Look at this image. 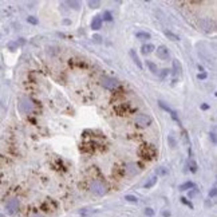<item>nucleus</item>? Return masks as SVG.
<instances>
[{"instance_id":"obj_30","label":"nucleus","mask_w":217,"mask_h":217,"mask_svg":"<svg viewBox=\"0 0 217 217\" xmlns=\"http://www.w3.org/2000/svg\"><path fill=\"white\" fill-rule=\"evenodd\" d=\"M197 78H198V79H205V78H206V74H205V73L198 74V75H197Z\"/></svg>"},{"instance_id":"obj_22","label":"nucleus","mask_w":217,"mask_h":217,"mask_svg":"<svg viewBox=\"0 0 217 217\" xmlns=\"http://www.w3.org/2000/svg\"><path fill=\"white\" fill-rule=\"evenodd\" d=\"M145 214H146V216H153V214H154V210L151 209V208H146V209H145Z\"/></svg>"},{"instance_id":"obj_34","label":"nucleus","mask_w":217,"mask_h":217,"mask_svg":"<svg viewBox=\"0 0 217 217\" xmlns=\"http://www.w3.org/2000/svg\"><path fill=\"white\" fill-rule=\"evenodd\" d=\"M93 39H94V40H95V42H99V39H101V36L95 35V36H93Z\"/></svg>"},{"instance_id":"obj_20","label":"nucleus","mask_w":217,"mask_h":217,"mask_svg":"<svg viewBox=\"0 0 217 217\" xmlns=\"http://www.w3.org/2000/svg\"><path fill=\"white\" fill-rule=\"evenodd\" d=\"M125 200H127L129 202H138V198H137L136 196H130V194H129V196H126V197H125Z\"/></svg>"},{"instance_id":"obj_29","label":"nucleus","mask_w":217,"mask_h":217,"mask_svg":"<svg viewBox=\"0 0 217 217\" xmlns=\"http://www.w3.org/2000/svg\"><path fill=\"white\" fill-rule=\"evenodd\" d=\"M184 141H185V144H186V145H190L189 140H188V134H186V132H184Z\"/></svg>"},{"instance_id":"obj_37","label":"nucleus","mask_w":217,"mask_h":217,"mask_svg":"<svg viewBox=\"0 0 217 217\" xmlns=\"http://www.w3.org/2000/svg\"><path fill=\"white\" fill-rule=\"evenodd\" d=\"M0 217H4V216H3V214H0Z\"/></svg>"},{"instance_id":"obj_13","label":"nucleus","mask_w":217,"mask_h":217,"mask_svg":"<svg viewBox=\"0 0 217 217\" xmlns=\"http://www.w3.org/2000/svg\"><path fill=\"white\" fill-rule=\"evenodd\" d=\"M157 180H158V177H157V176H154V177H150V178H149V181L145 184V189H150V188H153V186L157 184Z\"/></svg>"},{"instance_id":"obj_36","label":"nucleus","mask_w":217,"mask_h":217,"mask_svg":"<svg viewBox=\"0 0 217 217\" xmlns=\"http://www.w3.org/2000/svg\"><path fill=\"white\" fill-rule=\"evenodd\" d=\"M34 217H43V216H39V214H38V216H34Z\"/></svg>"},{"instance_id":"obj_15","label":"nucleus","mask_w":217,"mask_h":217,"mask_svg":"<svg viewBox=\"0 0 217 217\" xmlns=\"http://www.w3.org/2000/svg\"><path fill=\"white\" fill-rule=\"evenodd\" d=\"M165 35L170 39V40H173V42H177V40H180V36L176 35L174 32H172V31H165Z\"/></svg>"},{"instance_id":"obj_12","label":"nucleus","mask_w":217,"mask_h":217,"mask_svg":"<svg viewBox=\"0 0 217 217\" xmlns=\"http://www.w3.org/2000/svg\"><path fill=\"white\" fill-rule=\"evenodd\" d=\"M180 71H181V66H180L178 60L174 59V60H173V75H174V77H178Z\"/></svg>"},{"instance_id":"obj_33","label":"nucleus","mask_w":217,"mask_h":217,"mask_svg":"<svg viewBox=\"0 0 217 217\" xmlns=\"http://www.w3.org/2000/svg\"><path fill=\"white\" fill-rule=\"evenodd\" d=\"M196 194H197V190L194 189V190H192V192L189 193V197H193V196H196Z\"/></svg>"},{"instance_id":"obj_8","label":"nucleus","mask_w":217,"mask_h":217,"mask_svg":"<svg viewBox=\"0 0 217 217\" xmlns=\"http://www.w3.org/2000/svg\"><path fill=\"white\" fill-rule=\"evenodd\" d=\"M159 106H161V108H163L165 111H167V113H169V114H170V115H172V118H173V119H174V121H177V122H180V121H178V117H177V113H176L174 110H172V108L169 107V106H166V105H165V103H163L162 101H159Z\"/></svg>"},{"instance_id":"obj_7","label":"nucleus","mask_w":217,"mask_h":217,"mask_svg":"<svg viewBox=\"0 0 217 217\" xmlns=\"http://www.w3.org/2000/svg\"><path fill=\"white\" fill-rule=\"evenodd\" d=\"M157 56H158L159 59L165 60V59L169 58V50H167L165 46H159L158 48H157Z\"/></svg>"},{"instance_id":"obj_24","label":"nucleus","mask_w":217,"mask_h":217,"mask_svg":"<svg viewBox=\"0 0 217 217\" xmlns=\"http://www.w3.org/2000/svg\"><path fill=\"white\" fill-rule=\"evenodd\" d=\"M169 74H170V70H167V68H165V70H162V73H161V78H166L167 75H169Z\"/></svg>"},{"instance_id":"obj_11","label":"nucleus","mask_w":217,"mask_h":217,"mask_svg":"<svg viewBox=\"0 0 217 217\" xmlns=\"http://www.w3.org/2000/svg\"><path fill=\"white\" fill-rule=\"evenodd\" d=\"M155 50V47L153 46V44H150V43H147V44H144V46L141 47V51H142V54H150V52H153V51Z\"/></svg>"},{"instance_id":"obj_3","label":"nucleus","mask_w":217,"mask_h":217,"mask_svg":"<svg viewBox=\"0 0 217 217\" xmlns=\"http://www.w3.org/2000/svg\"><path fill=\"white\" fill-rule=\"evenodd\" d=\"M5 209L9 214H15L18 210H19V200H16V198H12L9 201L5 204Z\"/></svg>"},{"instance_id":"obj_5","label":"nucleus","mask_w":217,"mask_h":217,"mask_svg":"<svg viewBox=\"0 0 217 217\" xmlns=\"http://www.w3.org/2000/svg\"><path fill=\"white\" fill-rule=\"evenodd\" d=\"M102 86H103L105 89L114 90L117 86H118V82H117L114 78H103V79H102Z\"/></svg>"},{"instance_id":"obj_23","label":"nucleus","mask_w":217,"mask_h":217,"mask_svg":"<svg viewBox=\"0 0 217 217\" xmlns=\"http://www.w3.org/2000/svg\"><path fill=\"white\" fill-rule=\"evenodd\" d=\"M68 5L73 7V8H75V9L79 8V3H78V1H68Z\"/></svg>"},{"instance_id":"obj_18","label":"nucleus","mask_w":217,"mask_h":217,"mask_svg":"<svg viewBox=\"0 0 217 217\" xmlns=\"http://www.w3.org/2000/svg\"><path fill=\"white\" fill-rule=\"evenodd\" d=\"M189 166H190V172H192V173H196V172H197V163L194 162V161H192V159H190V161H189Z\"/></svg>"},{"instance_id":"obj_21","label":"nucleus","mask_w":217,"mask_h":217,"mask_svg":"<svg viewBox=\"0 0 217 217\" xmlns=\"http://www.w3.org/2000/svg\"><path fill=\"white\" fill-rule=\"evenodd\" d=\"M155 173H157V176H158V174H166L167 172H166V169H165L163 166H161V167H158V169L155 170Z\"/></svg>"},{"instance_id":"obj_14","label":"nucleus","mask_w":217,"mask_h":217,"mask_svg":"<svg viewBox=\"0 0 217 217\" xmlns=\"http://www.w3.org/2000/svg\"><path fill=\"white\" fill-rule=\"evenodd\" d=\"M193 188H194V184L192 181H188L185 184L180 185V190H189V189H193Z\"/></svg>"},{"instance_id":"obj_4","label":"nucleus","mask_w":217,"mask_h":217,"mask_svg":"<svg viewBox=\"0 0 217 217\" xmlns=\"http://www.w3.org/2000/svg\"><path fill=\"white\" fill-rule=\"evenodd\" d=\"M91 190L98 196H103L106 193V186L102 184L101 181H94L91 184Z\"/></svg>"},{"instance_id":"obj_28","label":"nucleus","mask_w":217,"mask_h":217,"mask_svg":"<svg viewBox=\"0 0 217 217\" xmlns=\"http://www.w3.org/2000/svg\"><path fill=\"white\" fill-rule=\"evenodd\" d=\"M214 196H216V186H213L212 190L209 192V197H214Z\"/></svg>"},{"instance_id":"obj_19","label":"nucleus","mask_w":217,"mask_h":217,"mask_svg":"<svg viewBox=\"0 0 217 217\" xmlns=\"http://www.w3.org/2000/svg\"><path fill=\"white\" fill-rule=\"evenodd\" d=\"M89 5H90V8H98L99 5H101V3H99V1H97V0H90Z\"/></svg>"},{"instance_id":"obj_1","label":"nucleus","mask_w":217,"mask_h":217,"mask_svg":"<svg viewBox=\"0 0 217 217\" xmlns=\"http://www.w3.org/2000/svg\"><path fill=\"white\" fill-rule=\"evenodd\" d=\"M140 155L144 159H153L157 155V150L153 145H144L140 149Z\"/></svg>"},{"instance_id":"obj_9","label":"nucleus","mask_w":217,"mask_h":217,"mask_svg":"<svg viewBox=\"0 0 217 217\" xmlns=\"http://www.w3.org/2000/svg\"><path fill=\"white\" fill-rule=\"evenodd\" d=\"M101 27H102V18L101 16H94L93 20H91V28L97 31Z\"/></svg>"},{"instance_id":"obj_10","label":"nucleus","mask_w":217,"mask_h":217,"mask_svg":"<svg viewBox=\"0 0 217 217\" xmlns=\"http://www.w3.org/2000/svg\"><path fill=\"white\" fill-rule=\"evenodd\" d=\"M129 54H130V56H132V59L134 60V63L137 64V67L140 68V70H142V63H141L140 58H138V55H137V52L134 50H130L129 51Z\"/></svg>"},{"instance_id":"obj_6","label":"nucleus","mask_w":217,"mask_h":217,"mask_svg":"<svg viewBox=\"0 0 217 217\" xmlns=\"http://www.w3.org/2000/svg\"><path fill=\"white\" fill-rule=\"evenodd\" d=\"M200 26H201L206 32H210L214 30V23L210 19H201L200 20Z\"/></svg>"},{"instance_id":"obj_2","label":"nucleus","mask_w":217,"mask_h":217,"mask_svg":"<svg viewBox=\"0 0 217 217\" xmlns=\"http://www.w3.org/2000/svg\"><path fill=\"white\" fill-rule=\"evenodd\" d=\"M153 119H151L150 115H147V114H137L134 117V123L137 126H140V127H146L149 125H151Z\"/></svg>"},{"instance_id":"obj_16","label":"nucleus","mask_w":217,"mask_h":217,"mask_svg":"<svg viewBox=\"0 0 217 217\" xmlns=\"http://www.w3.org/2000/svg\"><path fill=\"white\" fill-rule=\"evenodd\" d=\"M146 64L149 66V68H150V71H151L153 74H157V73H158V67H157V64H155V63L150 62V60H147Z\"/></svg>"},{"instance_id":"obj_26","label":"nucleus","mask_w":217,"mask_h":217,"mask_svg":"<svg viewBox=\"0 0 217 217\" xmlns=\"http://www.w3.org/2000/svg\"><path fill=\"white\" fill-rule=\"evenodd\" d=\"M167 140H169V142H170V146H172V147L176 146V141H174V138H173V137L169 136V137H167Z\"/></svg>"},{"instance_id":"obj_27","label":"nucleus","mask_w":217,"mask_h":217,"mask_svg":"<svg viewBox=\"0 0 217 217\" xmlns=\"http://www.w3.org/2000/svg\"><path fill=\"white\" fill-rule=\"evenodd\" d=\"M27 20H28V22H30L31 24H36V23H38V20H36L35 18H34V16H30V18H28Z\"/></svg>"},{"instance_id":"obj_17","label":"nucleus","mask_w":217,"mask_h":217,"mask_svg":"<svg viewBox=\"0 0 217 217\" xmlns=\"http://www.w3.org/2000/svg\"><path fill=\"white\" fill-rule=\"evenodd\" d=\"M136 36L138 39H142V40H145V39H150V34H147V32H137Z\"/></svg>"},{"instance_id":"obj_32","label":"nucleus","mask_w":217,"mask_h":217,"mask_svg":"<svg viewBox=\"0 0 217 217\" xmlns=\"http://www.w3.org/2000/svg\"><path fill=\"white\" fill-rule=\"evenodd\" d=\"M216 134H214V133H210V138H212V141H213V144H216Z\"/></svg>"},{"instance_id":"obj_35","label":"nucleus","mask_w":217,"mask_h":217,"mask_svg":"<svg viewBox=\"0 0 217 217\" xmlns=\"http://www.w3.org/2000/svg\"><path fill=\"white\" fill-rule=\"evenodd\" d=\"M201 107H202V108H204V110H206V108H209V106H208V105H202V106H201Z\"/></svg>"},{"instance_id":"obj_31","label":"nucleus","mask_w":217,"mask_h":217,"mask_svg":"<svg viewBox=\"0 0 217 217\" xmlns=\"http://www.w3.org/2000/svg\"><path fill=\"white\" fill-rule=\"evenodd\" d=\"M181 200H182V202H184V204H186V205H189L190 208H193V205H192L190 202H188V201H186V198H181Z\"/></svg>"},{"instance_id":"obj_25","label":"nucleus","mask_w":217,"mask_h":217,"mask_svg":"<svg viewBox=\"0 0 217 217\" xmlns=\"http://www.w3.org/2000/svg\"><path fill=\"white\" fill-rule=\"evenodd\" d=\"M105 19L107 20V22H111L113 16H111V14H110V12H108V11H106V12H105Z\"/></svg>"}]
</instances>
